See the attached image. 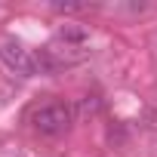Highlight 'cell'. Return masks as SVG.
<instances>
[{"instance_id": "6da1fadb", "label": "cell", "mask_w": 157, "mask_h": 157, "mask_svg": "<svg viewBox=\"0 0 157 157\" xmlns=\"http://www.w3.org/2000/svg\"><path fill=\"white\" fill-rule=\"evenodd\" d=\"M74 117L77 114H74L71 105H65V102H46V105H40V108L31 111V126L40 136H62V132L71 129Z\"/></svg>"}, {"instance_id": "7a4b0ae2", "label": "cell", "mask_w": 157, "mask_h": 157, "mask_svg": "<svg viewBox=\"0 0 157 157\" xmlns=\"http://www.w3.org/2000/svg\"><path fill=\"white\" fill-rule=\"evenodd\" d=\"M0 62H3L13 74H19V77H34L40 71L37 68V56L31 49H25L22 43H16V40H6L0 46Z\"/></svg>"}, {"instance_id": "3957f363", "label": "cell", "mask_w": 157, "mask_h": 157, "mask_svg": "<svg viewBox=\"0 0 157 157\" xmlns=\"http://www.w3.org/2000/svg\"><path fill=\"white\" fill-rule=\"evenodd\" d=\"M86 28H80V25H65L62 31H59V43H65V46H83L86 43Z\"/></svg>"}, {"instance_id": "277c9868", "label": "cell", "mask_w": 157, "mask_h": 157, "mask_svg": "<svg viewBox=\"0 0 157 157\" xmlns=\"http://www.w3.org/2000/svg\"><path fill=\"white\" fill-rule=\"evenodd\" d=\"M96 111H99V99H96V96H86L80 105L74 108V114H80V117H83V114H96Z\"/></svg>"}, {"instance_id": "5b68a950", "label": "cell", "mask_w": 157, "mask_h": 157, "mask_svg": "<svg viewBox=\"0 0 157 157\" xmlns=\"http://www.w3.org/2000/svg\"><path fill=\"white\" fill-rule=\"evenodd\" d=\"M52 10L56 13H80V10H86L83 3H52Z\"/></svg>"}]
</instances>
